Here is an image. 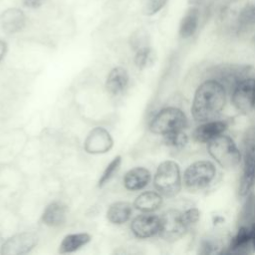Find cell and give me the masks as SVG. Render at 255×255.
Segmentation results:
<instances>
[{"mask_svg": "<svg viewBox=\"0 0 255 255\" xmlns=\"http://www.w3.org/2000/svg\"><path fill=\"white\" fill-rule=\"evenodd\" d=\"M128 74L123 67H116L111 70L106 82V88L112 95H119L127 88Z\"/></svg>", "mask_w": 255, "mask_h": 255, "instance_id": "cell-17", "label": "cell"}, {"mask_svg": "<svg viewBox=\"0 0 255 255\" xmlns=\"http://www.w3.org/2000/svg\"><path fill=\"white\" fill-rule=\"evenodd\" d=\"M208 152L212 158L226 169L235 168L241 159V153L234 140L225 134H220L208 142Z\"/></svg>", "mask_w": 255, "mask_h": 255, "instance_id": "cell-2", "label": "cell"}, {"mask_svg": "<svg viewBox=\"0 0 255 255\" xmlns=\"http://www.w3.org/2000/svg\"><path fill=\"white\" fill-rule=\"evenodd\" d=\"M181 216L184 224L188 228L190 225H193L194 223H196L197 220L199 219V211L196 208H190L185 210L184 212H181Z\"/></svg>", "mask_w": 255, "mask_h": 255, "instance_id": "cell-29", "label": "cell"}, {"mask_svg": "<svg viewBox=\"0 0 255 255\" xmlns=\"http://www.w3.org/2000/svg\"><path fill=\"white\" fill-rule=\"evenodd\" d=\"M204 0H188V3L190 5H193V6H197V5H200Z\"/></svg>", "mask_w": 255, "mask_h": 255, "instance_id": "cell-33", "label": "cell"}, {"mask_svg": "<svg viewBox=\"0 0 255 255\" xmlns=\"http://www.w3.org/2000/svg\"><path fill=\"white\" fill-rule=\"evenodd\" d=\"M0 25L6 34L18 33L26 25V15L19 8H7L0 15Z\"/></svg>", "mask_w": 255, "mask_h": 255, "instance_id": "cell-12", "label": "cell"}, {"mask_svg": "<svg viewBox=\"0 0 255 255\" xmlns=\"http://www.w3.org/2000/svg\"><path fill=\"white\" fill-rule=\"evenodd\" d=\"M160 218L153 214H141L135 217L130 224L133 235L137 238H149L158 234Z\"/></svg>", "mask_w": 255, "mask_h": 255, "instance_id": "cell-11", "label": "cell"}, {"mask_svg": "<svg viewBox=\"0 0 255 255\" xmlns=\"http://www.w3.org/2000/svg\"><path fill=\"white\" fill-rule=\"evenodd\" d=\"M252 249V234L251 227L240 225L236 235L230 242L228 254H245Z\"/></svg>", "mask_w": 255, "mask_h": 255, "instance_id": "cell-14", "label": "cell"}, {"mask_svg": "<svg viewBox=\"0 0 255 255\" xmlns=\"http://www.w3.org/2000/svg\"><path fill=\"white\" fill-rule=\"evenodd\" d=\"M147 39H148V37H147L146 32L144 30H138L131 37V45L135 50L145 47V46H148Z\"/></svg>", "mask_w": 255, "mask_h": 255, "instance_id": "cell-28", "label": "cell"}, {"mask_svg": "<svg viewBox=\"0 0 255 255\" xmlns=\"http://www.w3.org/2000/svg\"><path fill=\"white\" fill-rule=\"evenodd\" d=\"M162 203V198L159 192L145 191L140 193L134 200L133 206L142 212H152L159 208Z\"/></svg>", "mask_w": 255, "mask_h": 255, "instance_id": "cell-20", "label": "cell"}, {"mask_svg": "<svg viewBox=\"0 0 255 255\" xmlns=\"http://www.w3.org/2000/svg\"><path fill=\"white\" fill-rule=\"evenodd\" d=\"M251 234H252V250L255 252V225L251 227Z\"/></svg>", "mask_w": 255, "mask_h": 255, "instance_id": "cell-32", "label": "cell"}, {"mask_svg": "<svg viewBox=\"0 0 255 255\" xmlns=\"http://www.w3.org/2000/svg\"><path fill=\"white\" fill-rule=\"evenodd\" d=\"M253 78H246L232 89V103L242 112L253 110Z\"/></svg>", "mask_w": 255, "mask_h": 255, "instance_id": "cell-10", "label": "cell"}, {"mask_svg": "<svg viewBox=\"0 0 255 255\" xmlns=\"http://www.w3.org/2000/svg\"><path fill=\"white\" fill-rule=\"evenodd\" d=\"M188 137L185 132H183V129L181 130H175L168 133L163 134V142L172 147H182L187 143Z\"/></svg>", "mask_w": 255, "mask_h": 255, "instance_id": "cell-24", "label": "cell"}, {"mask_svg": "<svg viewBox=\"0 0 255 255\" xmlns=\"http://www.w3.org/2000/svg\"><path fill=\"white\" fill-rule=\"evenodd\" d=\"M132 212V206L127 201H118L110 205L107 211V217L110 222L114 224L126 223Z\"/></svg>", "mask_w": 255, "mask_h": 255, "instance_id": "cell-19", "label": "cell"}, {"mask_svg": "<svg viewBox=\"0 0 255 255\" xmlns=\"http://www.w3.org/2000/svg\"><path fill=\"white\" fill-rule=\"evenodd\" d=\"M66 206L61 202H52L44 209L41 219L44 224L51 227H57L66 221Z\"/></svg>", "mask_w": 255, "mask_h": 255, "instance_id": "cell-16", "label": "cell"}, {"mask_svg": "<svg viewBox=\"0 0 255 255\" xmlns=\"http://www.w3.org/2000/svg\"><path fill=\"white\" fill-rule=\"evenodd\" d=\"M253 110H255V79L253 82Z\"/></svg>", "mask_w": 255, "mask_h": 255, "instance_id": "cell-34", "label": "cell"}, {"mask_svg": "<svg viewBox=\"0 0 255 255\" xmlns=\"http://www.w3.org/2000/svg\"><path fill=\"white\" fill-rule=\"evenodd\" d=\"M39 237L34 232H22L5 240L0 252L3 255H21L30 252L38 243Z\"/></svg>", "mask_w": 255, "mask_h": 255, "instance_id": "cell-8", "label": "cell"}, {"mask_svg": "<svg viewBox=\"0 0 255 255\" xmlns=\"http://www.w3.org/2000/svg\"><path fill=\"white\" fill-rule=\"evenodd\" d=\"M7 52V44L3 40H0V62L4 59Z\"/></svg>", "mask_w": 255, "mask_h": 255, "instance_id": "cell-31", "label": "cell"}, {"mask_svg": "<svg viewBox=\"0 0 255 255\" xmlns=\"http://www.w3.org/2000/svg\"><path fill=\"white\" fill-rule=\"evenodd\" d=\"M92 237L88 233H74L69 234L64 237L60 246L59 252L61 254L65 253H72L80 249L81 247L85 246L91 241Z\"/></svg>", "mask_w": 255, "mask_h": 255, "instance_id": "cell-21", "label": "cell"}, {"mask_svg": "<svg viewBox=\"0 0 255 255\" xmlns=\"http://www.w3.org/2000/svg\"><path fill=\"white\" fill-rule=\"evenodd\" d=\"M155 189L164 196L177 194L181 187V176L178 164L172 160L161 162L153 179Z\"/></svg>", "mask_w": 255, "mask_h": 255, "instance_id": "cell-3", "label": "cell"}, {"mask_svg": "<svg viewBox=\"0 0 255 255\" xmlns=\"http://www.w3.org/2000/svg\"><path fill=\"white\" fill-rule=\"evenodd\" d=\"M255 182V128H250L244 136V167L240 179L239 193L249 194Z\"/></svg>", "mask_w": 255, "mask_h": 255, "instance_id": "cell-5", "label": "cell"}, {"mask_svg": "<svg viewBox=\"0 0 255 255\" xmlns=\"http://www.w3.org/2000/svg\"><path fill=\"white\" fill-rule=\"evenodd\" d=\"M154 61V53L149 46L139 48L135 52L134 64L138 69H144L150 66Z\"/></svg>", "mask_w": 255, "mask_h": 255, "instance_id": "cell-23", "label": "cell"}, {"mask_svg": "<svg viewBox=\"0 0 255 255\" xmlns=\"http://www.w3.org/2000/svg\"><path fill=\"white\" fill-rule=\"evenodd\" d=\"M187 126L184 113L177 108H165L158 112L151 120L149 129L153 133L165 134L175 130H181Z\"/></svg>", "mask_w": 255, "mask_h": 255, "instance_id": "cell-4", "label": "cell"}, {"mask_svg": "<svg viewBox=\"0 0 255 255\" xmlns=\"http://www.w3.org/2000/svg\"><path fill=\"white\" fill-rule=\"evenodd\" d=\"M114 144L111 133L102 127H96L87 135L84 148L88 153L100 154L109 151Z\"/></svg>", "mask_w": 255, "mask_h": 255, "instance_id": "cell-9", "label": "cell"}, {"mask_svg": "<svg viewBox=\"0 0 255 255\" xmlns=\"http://www.w3.org/2000/svg\"><path fill=\"white\" fill-rule=\"evenodd\" d=\"M215 166L208 160H199L190 164L184 171L183 182L191 190L206 187L214 178Z\"/></svg>", "mask_w": 255, "mask_h": 255, "instance_id": "cell-6", "label": "cell"}, {"mask_svg": "<svg viewBox=\"0 0 255 255\" xmlns=\"http://www.w3.org/2000/svg\"><path fill=\"white\" fill-rule=\"evenodd\" d=\"M47 0H22V3L25 7L31 8V9H36L41 7Z\"/></svg>", "mask_w": 255, "mask_h": 255, "instance_id": "cell-30", "label": "cell"}, {"mask_svg": "<svg viewBox=\"0 0 255 255\" xmlns=\"http://www.w3.org/2000/svg\"><path fill=\"white\" fill-rule=\"evenodd\" d=\"M199 22V10L196 6H191L183 15L179 23L178 33L179 36L183 39L191 37L197 27Z\"/></svg>", "mask_w": 255, "mask_h": 255, "instance_id": "cell-18", "label": "cell"}, {"mask_svg": "<svg viewBox=\"0 0 255 255\" xmlns=\"http://www.w3.org/2000/svg\"><path fill=\"white\" fill-rule=\"evenodd\" d=\"M121 163H122V156L118 155L108 164V166L105 168L101 178L99 179V183H98L99 187H103L112 178V176L115 174V172L119 169Z\"/></svg>", "mask_w": 255, "mask_h": 255, "instance_id": "cell-25", "label": "cell"}, {"mask_svg": "<svg viewBox=\"0 0 255 255\" xmlns=\"http://www.w3.org/2000/svg\"><path fill=\"white\" fill-rule=\"evenodd\" d=\"M160 218L159 236L168 242H173L183 236L187 230V226L184 224L181 212L170 209L165 211Z\"/></svg>", "mask_w": 255, "mask_h": 255, "instance_id": "cell-7", "label": "cell"}, {"mask_svg": "<svg viewBox=\"0 0 255 255\" xmlns=\"http://www.w3.org/2000/svg\"><path fill=\"white\" fill-rule=\"evenodd\" d=\"M226 92L223 85L217 80H208L202 83L194 94L192 116L198 122H208L214 119L224 108Z\"/></svg>", "mask_w": 255, "mask_h": 255, "instance_id": "cell-1", "label": "cell"}, {"mask_svg": "<svg viewBox=\"0 0 255 255\" xmlns=\"http://www.w3.org/2000/svg\"><path fill=\"white\" fill-rule=\"evenodd\" d=\"M241 225L252 227L255 225V194L248 196L240 217Z\"/></svg>", "mask_w": 255, "mask_h": 255, "instance_id": "cell-22", "label": "cell"}, {"mask_svg": "<svg viewBox=\"0 0 255 255\" xmlns=\"http://www.w3.org/2000/svg\"><path fill=\"white\" fill-rule=\"evenodd\" d=\"M239 22L243 26L255 24V0L246 4L239 14Z\"/></svg>", "mask_w": 255, "mask_h": 255, "instance_id": "cell-26", "label": "cell"}, {"mask_svg": "<svg viewBox=\"0 0 255 255\" xmlns=\"http://www.w3.org/2000/svg\"><path fill=\"white\" fill-rule=\"evenodd\" d=\"M167 0H142V13L147 16H151L160 11Z\"/></svg>", "mask_w": 255, "mask_h": 255, "instance_id": "cell-27", "label": "cell"}, {"mask_svg": "<svg viewBox=\"0 0 255 255\" xmlns=\"http://www.w3.org/2000/svg\"><path fill=\"white\" fill-rule=\"evenodd\" d=\"M226 129V124L220 121H208L200 125L193 131V138L199 142H209L222 134Z\"/></svg>", "mask_w": 255, "mask_h": 255, "instance_id": "cell-13", "label": "cell"}, {"mask_svg": "<svg viewBox=\"0 0 255 255\" xmlns=\"http://www.w3.org/2000/svg\"><path fill=\"white\" fill-rule=\"evenodd\" d=\"M150 180V173L144 167H134L128 170L124 177L125 187L128 190H140L144 188Z\"/></svg>", "mask_w": 255, "mask_h": 255, "instance_id": "cell-15", "label": "cell"}, {"mask_svg": "<svg viewBox=\"0 0 255 255\" xmlns=\"http://www.w3.org/2000/svg\"><path fill=\"white\" fill-rule=\"evenodd\" d=\"M3 238H2V236H1V234H0V249H1V246H2V244H3Z\"/></svg>", "mask_w": 255, "mask_h": 255, "instance_id": "cell-35", "label": "cell"}]
</instances>
